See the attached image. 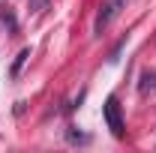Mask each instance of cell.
I'll return each instance as SVG.
<instances>
[{
  "label": "cell",
  "mask_w": 156,
  "mask_h": 153,
  "mask_svg": "<svg viewBox=\"0 0 156 153\" xmlns=\"http://www.w3.org/2000/svg\"><path fill=\"white\" fill-rule=\"evenodd\" d=\"M102 117L108 123V129L114 138H126V120H123V108H120V99L117 96H108L105 105H102Z\"/></svg>",
  "instance_id": "cell-1"
},
{
  "label": "cell",
  "mask_w": 156,
  "mask_h": 153,
  "mask_svg": "<svg viewBox=\"0 0 156 153\" xmlns=\"http://www.w3.org/2000/svg\"><path fill=\"white\" fill-rule=\"evenodd\" d=\"M123 6H126V0H102V6H99V12H96V21H93V33L96 36H102L108 30V24L120 15Z\"/></svg>",
  "instance_id": "cell-2"
},
{
  "label": "cell",
  "mask_w": 156,
  "mask_h": 153,
  "mask_svg": "<svg viewBox=\"0 0 156 153\" xmlns=\"http://www.w3.org/2000/svg\"><path fill=\"white\" fill-rule=\"evenodd\" d=\"M27 60H30V48H21L18 57H15V63H12V69H9V72H12V78H18V75H21V66H24Z\"/></svg>",
  "instance_id": "cell-3"
},
{
  "label": "cell",
  "mask_w": 156,
  "mask_h": 153,
  "mask_svg": "<svg viewBox=\"0 0 156 153\" xmlns=\"http://www.w3.org/2000/svg\"><path fill=\"white\" fill-rule=\"evenodd\" d=\"M156 90V72H144L141 75V93H150Z\"/></svg>",
  "instance_id": "cell-4"
}]
</instances>
